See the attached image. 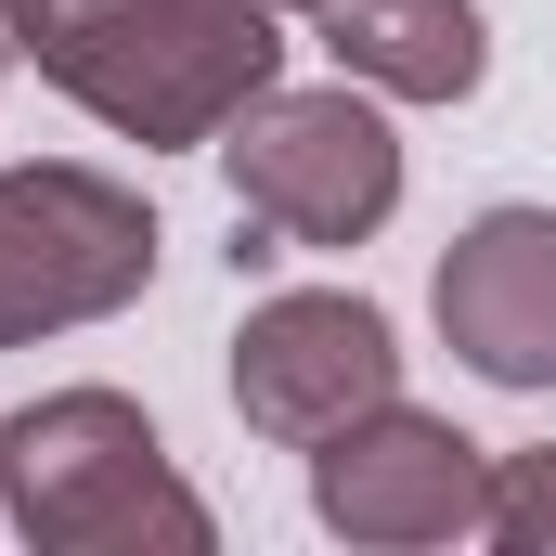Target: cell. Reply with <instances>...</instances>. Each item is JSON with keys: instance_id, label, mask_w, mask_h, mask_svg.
Instances as JSON below:
<instances>
[{"instance_id": "obj_11", "label": "cell", "mask_w": 556, "mask_h": 556, "mask_svg": "<svg viewBox=\"0 0 556 556\" xmlns=\"http://www.w3.org/2000/svg\"><path fill=\"white\" fill-rule=\"evenodd\" d=\"M273 13H311V0H273Z\"/></svg>"}, {"instance_id": "obj_7", "label": "cell", "mask_w": 556, "mask_h": 556, "mask_svg": "<svg viewBox=\"0 0 556 556\" xmlns=\"http://www.w3.org/2000/svg\"><path fill=\"white\" fill-rule=\"evenodd\" d=\"M440 350L492 389H556V207H479L440 247Z\"/></svg>"}, {"instance_id": "obj_10", "label": "cell", "mask_w": 556, "mask_h": 556, "mask_svg": "<svg viewBox=\"0 0 556 556\" xmlns=\"http://www.w3.org/2000/svg\"><path fill=\"white\" fill-rule=\"evenodd\" d=\"M26 26H39V0H0V78L26 65Z\"/></svg>"}, {"instance_id": "obj_4", "label": "cell", "mask_w": 556, "mask_h": 556, "mask_svg": "<svg viewBox=\"0 0 556 556\" xmlns=\"http://www.w3.org/2000/svg\"><path fill=\"white\" fill-rule=\"evenodd\" d=\"M155 207H142L117 168H78V155H39V168H0V350H39L65 324H104L155 285Z\"/></svg>"}, {"instance_id": "obj_3", "label": "cell", "mask_w": 556, "mask_h": 556, "mask_svg": "<svg viewBox=\"0 0 556 556\" xmlns=\"http://www.w3.org/2000/svg\"><path fill=\"white\" fill-rule=\"evenodd\" d=\"M207 155L233 181V220L273 233V247H363L402 207V142H389L363 78H337V91H285L273 78Z\"/></svg>"}, {"instance_id": "obj_8", "label": "cell", "mask_w": 556, "mask_h": 556, "mask_svg": "<svg viewBox=\"0 0 556 556\" xmlns=\"http://www.w3.org/2000/svg\"><path fill=\"white\" fill-rule=\"evenodd\" d=\"M311 39L337 52V78H363L389 104H466L492 78L479 0H311Z\"/></svg>"}, {"instance_id": "obj_5", "label": "cell", "mask_w": 556, "mask_h": 556, "mask_svg": "<svg viewBox=\"0 0 556 556\" xmlns=\"http://www.w3.org/2000/svg\"><path fill=\"white\" fill-rule=\"evenodd\" d=\"M311 518L337 544H389V556L466 544V531H492V453L453 415L376 402V415H350V427L311 440Z\"/></svg>"}, {"instance_id": "obj_2", "label": "cell", "mask_w": 556, "mask_h": 556, "mask_svg": "<svg viewBox=\"0 0 556 556\" xmlns=\"http://www.w3.org/2000/svg\"><path fill=\"white\" fill-rule=\"evenodd\" d=\"M0 518L39 556H207L220 518L207 492L168 466V440L130 389H39L26 415L0 427Z\"/></svg>"}, {"instance_id": "obj_1", "label": "cell", "mask_w": 556, "mask_h": 556, "mask_svg": "<svg viewBox=\"0 0 556 556\" xmlns=\"http://www.w3.org/2000/svg\"><path fill=\"white\" fill-rule=\"evenodd\" d=\"M26 65L117 142H220L285 78L273 0H39Z\"/></svg>"}, {"instance_id": "obj_9", "label": "cell", "mask_w": 556, "mask_h": 556, "mask_svg": "<svg viewBox=\"0 0 556 556\" xmlns=\"http://www.w3.org/2000/svg\"><path fill=\"white\" fill-rule=\"evenodd\" d=\"M492 544L505 556H556V440L492 466Z\"/></svg>"}, {"instance_id": "obj_6", "label": "cell", "mask_w": 556, "mask_h": 556, "mask_svg": "<svg viewBox=\"0 0 556 556\" xmlns=\"http://www.w3.org/2000/svg\"><path fill=\"white\" fill-rule=\"evenodd\" d=\"M376 402H402V337H389L376 298L298 285V298H260L233 324V415L260 427V440L311 453L324 427L376 415Z\"/></svg>"}]
</instances>
